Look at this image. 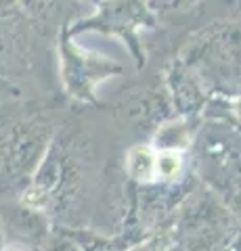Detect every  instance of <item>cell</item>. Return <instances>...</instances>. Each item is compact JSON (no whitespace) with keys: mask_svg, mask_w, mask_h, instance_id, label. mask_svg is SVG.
<instances>
[{"mask_svg":"<svg viewBox=\"0 0 241 251\" xmlns=\"http://www.w3.org/2000/svg\"><path fill=\"white\" fill-rule=\"evenodd\" d=\"M49 140L46 122L0 107V193L34 176Z\"/></svg>","mask_w":241,"mask_h":251,"instance_id":"1","label":"cell"},{"mask_svg":"<svg viewBox=\"0 0 241 251\" xmlns=\"http://www.w3.org/2000/svg\"><path fill=\"white\" fill-rule=\"evenodd\" d=\"M155 159H158V153H153L149 147H134L128 153L126 168L132 178L141 180V182H153V180H158Z\"/></svg>","mask_w":241,"mask_h":251,"instance_id":"2","label":"cell"},{"mask_svg":"<svg viewBox=\"0 0 241 251\" xmlns=\"http://www.w3.org/2000/svg\"><path fill=\"white\" fill-rule=\"evenodd\" d=\"M155 172H158L160 180H174L183 172V157L181 153L172 151V149H164L161 153H158L155 159Z\"/></svg>","mask_w":241,"mask_h":251,"instance_id":"3","label":"cell"},{"mask_svg":"<svg viewBox=\"0 0 241 251\" xmlns=\"http://www.w3.org/2000/svg\"><path fill=\"white\" fill-rule=\"evenodd\" d=\"M128 251H170V249L166 245H161V243H158V241H151V243H143V245L132 247Z\"/></svg>","mask_w":241,"mask_h":251,"instance_id":"4","label":"cell"},{"mask_svg":"<svg viewBox=\"0 0 241 251\" xmlns=\"http://www.w3.org/2000/svg\"><path fill=\"white\" fill-rule=\"evenodd\" d=\"M4 243H6V230H4V226H2V220H0V251H2Z\"/></svg>","mask_w":241,"mask_h":251,"instance_id":"5","label":"cell"}]
</instances>
